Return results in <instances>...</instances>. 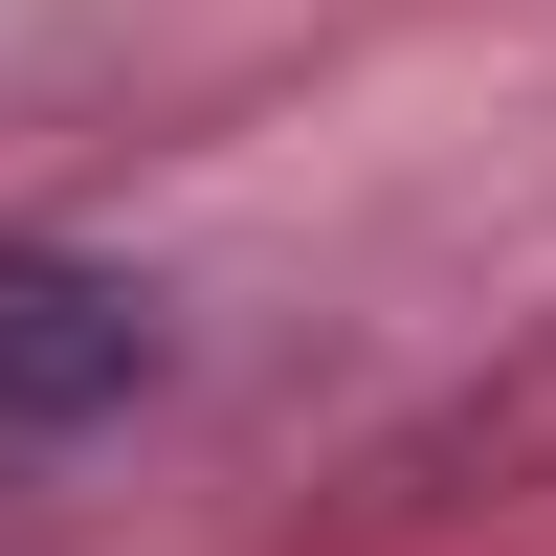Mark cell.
Returning a JSON list of instances; mask_svg holds the SVG:
<instances>
[{
	"label": "cell",
	"instance_id": "6da1fadb",
	"mask_svg": "<svg viewBox=\"0 0 556 556\" xmlns=\"http://www.w3.org/2000/svg\"><path fill=\"white\" fill-rule=\"evenodd\" d=\"M156 379V290L89 245H0V445H67Z\"/></svg>",
	"mask_w": 556,
	"mask_h": 556
}]
</instances>
